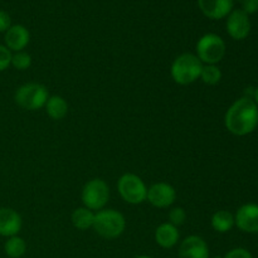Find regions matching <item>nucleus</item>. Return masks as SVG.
Listing matches in <instances>:
<instances>
[{"label":"nucleus","instance_id":"nucleus-22","mask_svg":"<svg viewBox=\"0 0 258 258\" xmlns=\"http://www.w3.org/2000/svg\"><path fill=\"white\" fill-rule=\"evenodd\" d=\"M186 221V212L181 207H175L169 212V223L178 227L185 223Z\"/></svg>","mask_w":258,"mask_h":258},{"label":"nucleus","instance_id":"nucleus-29","mask_svg":"<svg viewBox=\"0 0 258 258\" xmlns=\"http://www.w3.org/2000/svg\"><path fill=\"white\" fill-rule=\"evenodd\" d=\"M213 258H223L222 256H216V257H213Z\"/></svg>","mask_w":258,"mask_h":258},{"label":"nucleus","instance_id":"nucleus-2","mask_svg":"<svg viewBox=\"0 0 258 258\" xmlns=\"http://www.w3.org/2000/svg\"><path fill=\"white\" fill-rule=\"evenodd\" d=\"M203 63L193 53H181L171 63L170 75L174 82L180 86H188L201 77Z\"/></svg>","mask_w":258,"mask_h":258},{"label":"nucleus","instance_id":"nucleus-28","mask_svg":"<svg viewBox=\"0 0 258 258\" xmlns=\"http://www.w3.org/2000/svg\"><path fill=\"white\" fill-rule=\"evenodd\" d=\"M136 258H153V257H150V256H146V254H141V256H138Z\"/></svg>","mask_w":258,"mask_h":258},{"label":"nucleus","instance_id":"nucleus-11","mask_svg":"<svg viewBox=\"0 0 258 258\" xmlns=\"http://www.w3.org/2000/svg\"><path fill=\"white\" fill-rule=\"evenodd\" d=\"M178 256L179 258H209V247L202 237L193 234L181 241Z\"/></svg>","mask_w":258,"mask_h":258},{"label":"nucleus","instance_id":"nucleus-14","mask_svg":"<svg viewBox=\"0 0 258 258\" xmlns=\"http://www.w3.org/2000/svg\"><path fill=\"white\" fill-rule=\"evenodd\" d=\"M198 5L207 18L218 20L228 17L233 9V0H198Z\"/></svg>","mask_w":258,"mask_h":258},{"label":"nucleus","instance_id":"nucleus-18","mask_svg":"<svg viewBox=\"0 0 258 258\" xmlns=\"http://www.w3.org/2000/svg\"><path fill=\"white\" fill-rule=\"evenodd\" d=\"M211 224L213 229L218 233H227L231 231L234 226V216L228 211H217L212 216Z\"/></svg>","mask_w":258,"mask_h":258},{"label":"nucleus","instance_id":"nucleus-23","mask_svg":"<svg viewBox=\"0 0 258 258\" xmlns=\"http://www.w3.org/2000/svg\"><path fill=\"white\" fill-rule=\"evenodd\" d=\"M13 52L8 49L5 45L0 44V72L8 70L12 66Z\"/></svg>","mask_w":258,"mask_h":258},{"label":"nucleus","instance_id":"nucleus-13","mask_svg":"<svg viewBox=\"0 0 258 258\" xmlns=\"http://www.w3.org/2000/svg\"><path fill=\"white\" fill-rule=\"evenodd\" d=\"M4 42L5 47L9 50H12V52H22L30 42L29 30L22 24L12 25L5 32Z\"/></svg>","mask_w":258,"mask_h":258},{"label":"nucleus","instance_id":"nucleus-3","mask_svg":"<svg viewBox=\"0 0 258 258\" xmlns=\"http://www.w3.org/2000/svg\"><path fill=\"white\" fill-rule=\"evenodd\" d=\"M92 228L102 238L115 239L125 232L126 219L115 209H102L95 213Z\"/></svg>","mask_w":258,"mask_h":258},{"label":"nucleus","instance_id":"nucleus-30","mask_svg":"<svg viewBox=\"0 0 258 258\" xmlns=\"http://www.w3.org/2000/svg\"><path fill=\"white\" fill-rule=\"evenodd\" d=\"M241 2H242V0H241Z\"/></svg>","mask_w":258,"mask_h":258},{"label":"nucleus","instance_id":"nucleus-26","mask_svg":"<svg viewBox=\"0 0 258 258\" xmlns=\"http://www.w3.org/2000/svg\"><path fill=\"white\" fill-rule=\"evenodd\" d=\"M12 27V18L4 10H0V33H5Z\"/></svg>","mask_w":258,"mask_h":258},{"label":"nucleus","instance_id":"nucleus-1","mask_svg":"<svg viewBox=\"0 0 258 258\" xmlns=\"http://www.w3.org/2000/svg\"><path fill=\"white\" fill-rule=\"evenodd\" d=\"M227 130L236 136H246L258 126V106L251 97H241L234 101L224 115Z\"/></svg>","mask_w":258,"mask_h":258},{"label":"nucleus","instance_id":"nucleus-4","mask_svg":"<svg viewBox=\"0 0 258 258\" xmlns=\"http://www.w3.org/2000/svg\"><path fill=\"white\" fill-rule=\"evenodd\" d=\"M49 98L48 88L42 83L28 82L20 86L14 93V101L19 107L28 111L40 110Z\"/></svg>","mask_w":258,"mask_h":258},{"label":"nucleus","instance_id":"nucleus-9","mask_svg":"<svg viewBox=\"0 0 258 258\" xmlns=\"http://www.w3.org/2000/svg\"><path fill=\"white\" fill-rule=\"evenodd\" d=\"M227 32L234 40H243L251 32L249 17L242 9L232 10L227 17Z\"/></svg>","mask_w":258,"mask_h":258},{"label":"nucleus","instance_id":"nucleus-6","mask_svg":"<svg viewBox=\"0 0 258 258\" xmlns=\"http://www.w3.org/2000/svg\"><path fill=\"white\" fill-rule=\"evenodd\" d=\"M83 207L92 212L105 209L106 204L110 201V188L103 179H91L85 184L81 193Z\"/></svg>","mask_w":258,"mask_h":258},{"label":"nucleus","instance_id":"nucleus-27","mask_svg":"<svg viewBox=\"0 0 258 258\" xmlns=\"http://www.w3.org/2000/svg\"><path fill=\"white\" fill-rule=\"evenodd\" d=\"M252 100H253L254 102H256V105L258 106V87L256 88V90H254V92H253V98H252Z\"/></svg>","mask_w":258,"mask_h":258},{"label":"nucleus","instance_id":"nucleus-5","mask_svg":"<svg viewBox=\"0 0 258 258\" xmlns=\"http://www.w3.org/2000/svg\"><path fill=\"white\" fill-rule=\"evenodd\" d=\"M196 52L203 64H217L226 55V43L218 34L207 33L197 42Z\"/></svg>","mask_w":258,"mask_h":258},{"label":"nucleus","instance_id":"nucleus-10","mask_svg":"<svg viewBox=\"0 0 258 258\" xmlns=\"http://www.w3.org/2000/svg\"><path fill=\"white\" fill-rule=\"evenodd\" d=\"M234 224L244 233H258V204L248 203L239 207L234 216Z\"/></svg>","mask_w":258,"mask_h":258},{"label":"nucleus","instance_id":"nucleus-8","mask_svg":"<svg viewBox=\"0 0 258 258\" xmlns=\"http://www.w3.org/2000/svg\"><path fill=\"white\" fill-rule=\"evenodd\" d=\"M176 199V190L171 184L159 181L148 188L146 201L155 208H168Z\"/></svg>","mask_w":258,"mask_h":258},{"label":"nucleus","instance_id":"nucleus-21","mask_svg":"<svg viewBox=\"0 0 258 258\" xmlns=\"http://www.w3.org/2000/svg\"><path fill=\"white\" fill-rule=\"evenodd\" d=\"M12 66L18 71H25L32 66V55L29 53L24 52H15L13 53Z\"/></svg>","mask_w":258,"mask_h":258},{"label":"nucleus","instance_id":"nucleus-20","mask_svg":"<svg viewBox=\"0 0 258 258\" xmlns=\"http://www.w3.org/2000/svg\"><path fill=\"white\" fill-rule=\"evenodd\" d=\"M201 78L203 83L208 86H216L222 80V71L217 64H203L201 72Z\"/></svg>","mask_w":258,"mask_h":258},{"label":"nucleus","instance_id":"nucleus-12","mask_svg":"<svg viewBox=\"0 0 258 258\" xmlns=\"http://www.w3.org/2000/svg\"><path fill=\"white\" fill-rule=\"evenodd\" d=\"M23 226L22 216L15 209L2 207L0 208V236L9 237L18 236Z\"/></svg>","mask_w":258,"mask_h":258},{"label":"nucleus","instance_id":"nucleus-24","mask_svg":"<svg viewBox=\"0 0 258 258\" xmlns=\"http://www.w3.org/2000/svg\"><path fill=\"white\" fill-rule=\"evenodd\" d=\"M223 258H253V257H252V253L248 251V249L238 247V248H233L229 252H227L226 256Z\"/></svg>","mask_w":258,"mask_h":258},{"label":"nucleus","instance_id":"nucleus-15","mask_svg":"<svg viewBox=\"0 0 258 258\" xmlns=\"http://www.w3.org/2000/svg\"><path fill=\"white\" fill-rule=\"evenodd\" d=\"M180 233L178 231V227L173 226L171 223H161L155 229V242L161 248L170 249L179 243Z\"/></svg>","mask_w":258,"mask_h":258},{"label":"nucleus","instance_id":"nucleus-7","mask_svg":"<svg viewBox=\"0 0 258 258\" xmlns=\"http://www.w3.org/2000/svg\"><path fill=\"white\" fill-rule=\"evenodd\" d=\"M117 190L121 198L128 204L138 206L144 203L148 196V186L143 179L133 173H126L117 181Z\"/></svg>","mask_w":258,"mask_h":258},{"label":"nucleus","instance_id":"nucleus-19","mask_svg":"<svg viewBox=\"0 0 258 258\" xmlns=\"http://www.w3.org/2000/svg\"><path fill=\"white\" fill-rule=\"evenodd\" d=\"M4 252L9 258H22L27 252V242L19 236H13L7 239Z\"/></svg>","mask_w":258,"mask_h":258},{"label":"nucleus","instance_id":"nucleus-17","mask_svg":"<svg viewBox=\"0 0 258 258\" xmlns=\"http://www.w3.org/2000/svg\"><path fill=\"white\" fill-rule=\"evenodd\" d=\"M71 221H72L73 227L78 231H87V229L92 228L93 221H95V212L90 211L86 207H80V208L75 209L71 216Z\"/></svg>","mask_w":258,"mask_h":258},{"label":"nucleus","instance_id":"nucleus-25","mask_svg":"<svg viewBox=\"0 0 258 258\" xmlns=\"http://www.w3.org/2000/svg\"><path fill=\"white\" fill-rule=\"evenodd\" d=\"M242 10L247 15L258 12V0H242Z\"/></svg>","mask_w":258,"mask_h":258},{"label":"nucleus","instance_id":"nucleus-16","mask_svg":"<svg viewBox=\"0 0 258 258\" xmlns=\"http://www.w3.org/2000/svg\"><path fill=\"white\" fill-rule=\"evenodd\" d=\"M44 108L47 115L52 120H62L68 113V102L62 96H49Z\"/></svg>","mask_w":258,"mask_h":258}]
</instances>
